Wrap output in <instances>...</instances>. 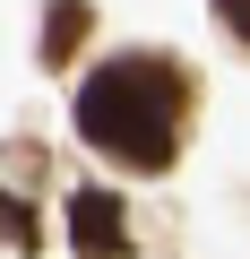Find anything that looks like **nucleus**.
Returning <instances> with one entry per match:
<instances>
[{"mask_svg": "<svg viewBox=\"0 0 250 259\" xmlns=\"http://www.w3.org/2000/svg\"><path fill=\"white\" fill-rule=\"evenodd\" d=\"M181 104H190V69L164 52H112L104 69H86L78 87V139L104 147L130 173H164L181 147Z\"/></svg>", "mask_w": 250, "mask_h": 259, "instance_id": "nucleus-1", "label": "nucleus"}, {"mask_svg": "<svg viewBox=\"0 0 250 259\" xmlns=\"http://www.w3.org/2000/svg\"><path fill=\"white\" fill-rule=\"evenodd\" d=\"M69 242H78V259H130V250H138L112 190H78V199H69Z\"/></svg>", "mask_w": 250, "mask_h": 259, "instance_id": "nucleus-2", "label": "nucleus"}, {"mask_svg": "<svg viewBox=\"0 0 250 259\" xmlns=\"http://www.w3.org/2000/svg\"><path fill=\"white\" fill-rule=\"evenodd\" d=\"M86 26H95V9H86V0H52V9H43V69H69Z\"/></svg>", "mask_w": 250, "mask_h": 259, "instance_id": "nucleus-3", "label": "nucleus"}, {"mask_svg": "<svg viewBox=\"0 0 250 259\" xmlns=\"http://www.w3.org/2000/svg\"><path fill=\"white\" fill-rule=\"evenodd\" d=\"M0 242L35 250V216H26V199H9V190H0Z\"/></svg>", "mask_w": 250, "mask_h": 259, "instance_id": "nucleus-4", "label": "nucleus"}, {"mask_svg": "<svg viewBox=\"0 0 250 259\" xmlns=\"http://www.w3.org/2000/svg\"><path fill=\"white\" fill-rule=\"evenodd\" d=\"M216 18H224V26H233V35L250 44V0H216Z\"/></svg>", "mask_w": 250, "mask_h": 259, "instance_id": "nucleus-5", "label": "nucleus"}]
</instances>
